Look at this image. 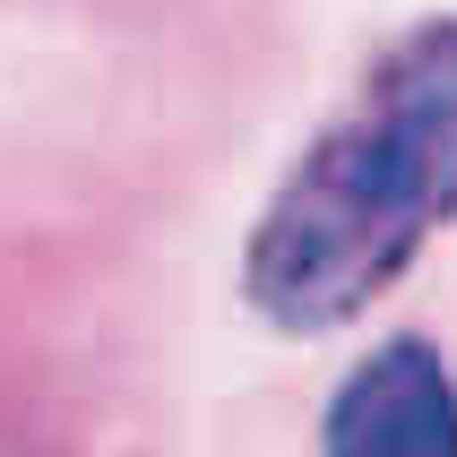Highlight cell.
<instances>
[{
	"instance_id": "obj_2",
	"label": "cell",
	"mask_w": 457,
	"mask_h": 457,
	"mask_svg": "<svg viewBox=\"0 0 457 457\" xmlns=\"http://www.w3.org/2000/svg\"><path fill=\"white\" fill-rule=\"evenodd\" d=\"M320 457H457V371L432 337H388L328 388Z\"/></svg>"
},
{
	"instance_id": "obj_1",
	"label": "cell",
	"mask_w": 457,
	"mask_h": 457,
	"mask_svg": "<svg viewBox=\"0 0 457 457\" xmlns=\"http://www.w3.org/2000/svg\"><path fill=\"white\" fill-rule=\"evenodd\" d=\"M457 225V9L371 52L242 242V303L277 337H337Z\"/></svg>"
},
{
	"instance_id": "obj_3",
	"label": "cell",
	"mask_w": 457,
	"mask_h": 457,
	"mask_svg": "<svg viewBox=\"0 0 457 457\" xmlns=\"http://www.w3.org/2000/svg\"><path fill=\"white\" fill-rule=\"evenodd\" d=\"M0 457H44L35 440H18V432H0Z\"/></svg>"
}]
</instances>
